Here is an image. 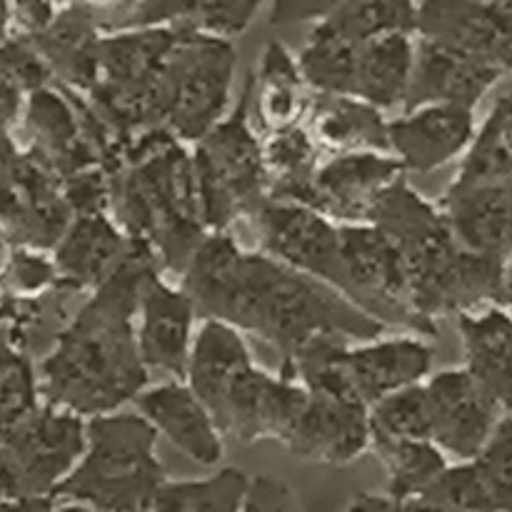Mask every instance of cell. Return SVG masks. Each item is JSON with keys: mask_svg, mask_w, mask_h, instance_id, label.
Returning a JSON list of instances; mask_svg holds the SVG:
<instances>
[{"mask_svg": "<svg viewBox=\"0 0 512 512\" xmlns=\"http://www.w3.org/2000/svg\"><path fill=\"white\" fill-rule=\"evenodd\" d=\"M183 288L200 318L223 320L263 340L283 363L323 335L363 343L388 330L333 285L265 250H243L225 230H213L195 245L183 268Z\"/></svg>", "mask_w": 512, "mask_h": 512, "instance_id": "1", "label": "cell"}, {"mask_svg": "<svg viewBox=\"0 0 512 512\" xmlns=\"http://www.w3.org/2000/svg\"><path fill=\"white\" fill-rule=\"evenodd\" d=\"M153 273H158L155 258L133 240L128 258L93 288L40 360L45 403L90 420L123 410L148 388L150 370L138 343V303Z\"/></svg>", "mask_w": 512, "mask_h": 512, "instance_id": "2", "label": "cell"}, {"mask_svg": "<svg viewBox=\"0 0 512 512\" xmlns=\"http://www.w3.org/2000/svg\"><path fill=\"white\" fill-rule=\"evenodd\" d=\"M370 223L385 230L403 253L415 310L428 325L503 303L510 263L465 248L440 203L423 198L405 178L380 198Z\"/></svg>", "mask_w": 512, "mask_h": 512, "instance_id": "3", "label": "cell"}, {"mask_svg": "<svg viewBox=\"0 0 512 512\" xmlns=\"http://www.w3.org/2000/svg\"><path fill=\"white\" fill-rule=\"evenodd\" d=\"M158 430L135 410L88 420V445L55 500H73L100 512H148L163 488Z\"/></svg>", "mask_w": 512, "mask_h": 512, "instance_id": "4", "label": "cell"}, {"mask_svg": "<svg viewBox=\"0 0 512 512\" xmlns=\"http://www.w3.org/2000/svg\"><path fill=\"white\" fill-rule=\"evenodd\" d=\"M250 103L253 78L233 113L198 140L193 158L195 200L200 220L210 230H225L235 218H253L270 198L265 140L258 138L250 123Z\"/></svg>", "mask_w": 512, "mask_h": 512, "instance_id": "5", "label": "cell"}, {"mask_svg": "<svg viewBox=\"0 0 512 512\" xmlns=\"http://www.w3.org/2000/svg\"><path fill=\"white\" fill-rule=\"evenodd\" d=\"M233 70V40L180 25L145 105L178 138L198 143L225 118Z\"/></svg>", "mask_w": 512, "mask_h": 512, "instance_id": "6", "label": "cell"}, {"mask_svg": "<svg viewBox=\"0 0 512 512\" xmlns=\"http://www.w3.org/2000/svg\"><path fill=\"white\" fill-rule=\"evenodd\" d=\"M88 445V418L43 403L28 418L3 428V498H55Z\"/></svg>", "mask_w": 512, "mask_h": 512, "instance_id": "7", "label": "cell"}, {"mask_svg": "<svg viewBox=\"0 0 512 512\" xmlns=\"http://www.w3.org/2000/svg\"><path fill=\"white\" fill-rule=\"evenodd\" d=\"M343 295L385 328L433 335L413 303L408 265L385 230L375 223H340Z\"/></svg>", "mask_w": 512, "mask_h": 512, "instance_id": "8", "label": "cell"}, {"mask_svg": "<svg viewBox=\"0 0 512 512\" xmlns=\"http://www.w3.org/2000/svg\"><path fill=\"white\" fill-rule=\"evenodd\" d=\"M260 250L343 293L340 223L298 200L268 198L255 210Z\"/></svg>", "mask_w": 512, "mask_h": 512, "instance_id": "9", "label": "cell"}, {"mask_svg": "<svg viewBox=\"0 0 512 512\" xmlns=\"http://www.w3.org/2000/svg\"><path fill=\"white\" fill-rule=\"evenodd\" d=\"M430 438L458 463L475 460L493 438L505 410L468 368H448L425 380Z\"/></svg>", "mask_w": 512, "mask_h": 512, "instance_id": "10", "label": "cell"}, {"mask_svg": "<svg viewBox=\"0 0 512 512\" xmlns=\"http://www.w3.org/2000/svg\"><path fill=\"white\" fill-rule=\"evenodd\" d=\"M405 175L403 163L383 150L335 153L318 165L303 203L335 223H370L380 198Z\"/></svg>", "mask_w": 512, "mask_h": 512, "instance_id": "11", "label": "cell"}, {"mask_svg": "<svg viewBox=\"0 0 512 512\" xmlns=\"http://www.w3.org/2000/svg\"><path fill=\"white\" fill-rule=\"evenodd\" d=\"M305 403H308V390L303 383L290 375H273L258 365H250L225 395L215 420L223 435H230L240 443L253 445L260 440L285 443Z\"/></svg>", "mask_w": 512, "mask_h": 512, "instance_id": "12", "label": "cell"}, {"mask_svg": "<svg viewBox=\"0 0 512 512\" xmlns=\"http://www.w3.org/2000/svg\"><path fill=\"white\" fill-rule=\"evenodd\" d=\"M370 443V405L365 400L353 393L308 390V403L283 445L305 463L343 468L370 450Z\"/></svg>", "mask_w": 512, "mask_h": 512, "instance_id": "13", "label": "cell"}, {"mask_svg": "<svg viewBox=\"0 0 512 512\" xmlns=\"http://www.w3.org/2000/svg\"><path fill=\"white\" fill-rule=\"evenodd\" d=\"M198 315L183 285L175 288L158 273L150 275L138 303V343L150 375L160 373L168 380H185L198 333Z\"/></svg>", "mask_w": 512, "mask_h": 512, "instance_id": "14", "label": "cell"}, {"mask_svg": "<svg viewBox=\"0 0 512 512\" xmlns=\"http://www.w3.org/2000/svg\"><path fill=\"white\" fill-rule=\"evenodd\" d=\"M475 133V108L450 103L420 105L390 120V153L403 163L405 173L428 175L463 158Z\"/></svg>", "mask_w": 512, "mask_h": 512, "instance_id": "15", "label": "cell"}, {"mask_svg": "<svg viewBox=\"0 0 512 512\" xmlns=\"http://www.w3.org/2000/svg\"><path fill=\"white\" fill-rule=\"evenodd\" d=\"M133 405L158 430L160 438L168 440L185 458L203 468L220 465L225 453L223 430L208 405L185 380L148 385Z\"/></svg>", "mask_w": 512, "mask_h": 512, "instance_id": "16", "label": "cell"}, {"mask_svg": "<svg viewBox=\"0 0 512 512\" xmlns=\"http://www.w3.org/2000/svg\"><path fill=\"white\" fill-rule=\"evenodd\" d=\"M503 75V70L475 55L418 35L413 80L403 110L430 103L478 108Z\"/></svg>", "mask_w": 512, "mask_h": 512, "instance_id": "17", "label": "cell"}, {"mask_svg": "<svg viewBox=\"0 0 512 512\" xmlns=\"http://www.w3.org/2000/svg\"><path fill=\"white\" fill-rule=\"evenodd\" d=\"M455 238L488 258L512 260V180H453L440 198Z\"/></svg>", "mask_w": 512, "mask_h": 512, "instance_id": "18", "label": "cell"}, {"mask_svg": "<svg viewBox=\"0 0 512 512\" xmlns=\"http://www.w3.org/2000/svg\"><path fill=\"white\" fill-rule=\"evenodd\" d=\"M435 348L425 340V335L403 333L393 338L363 340L360 345H350L348 378L358 398L373 405L385 395H393L410 385L425 383L433 370Z\"/></svg>", "mask_w": 512, "mask_h": 512, "instance_id": "19", "label": "cell"}, {"mask_svg": "<svg viewBox=\"0 0 512 512\" xmlns=\"http://www.w3.org/2000/svg\"><path fill=\"white\" fill-rule=\"evenodd\" d=\"M418 35L453 45L512 75V45L490 0H420Z\"/></svg>", "mask_w": 512, "mask_h": 512, "instance_id": "20", "label": "cell"}, {"mask_svg": "<svg viewBox=\"0 0 512 512\" xmlns=\"http://www.w3.org/2000/svg\"><path fill=\"white\" fill-rule=\"evenodd\" d=\"M465 368L512 413V313L508 305L495 303L460 313L455 318Z\"/></svg>", "mask_w": 512, "mask_h": 512, "instance_id": "21", "label": "cell"}, {"mask_svg": "<svg viewBox=\"0 0 512 512\" xmlns=\"http://www.w3.org/2000/svg\"><path fill=\"white\" fill-rule=\"evenodd\" d=\"M133 240H125L118 225L103 213H83L65 228L55 245L60 283L73 290L98 288L128 258Z\"/></svg>", "mask_w": 512, "mask_h": 512, "instance_id": "22", "label": "cell"}, {"mask_svg": "<svg viewBox=\"0 0 512 512\" xmlns=\"http://www.w3.org/2000/svg\"><path fill=\"white\" fill-rule=\"evenodd\" d=\"M250 365L255 363L243 330L223 323V320L203 318L198 333H195L185 383L198 393L210 413L218 415L225 395Z\"/></svg>", "mask_w": 512, "mask_h": 512, "instance_id": "23", "label": "cell"}, {"mask_svg": "<svg viewBox=\"0 0 512 512\" xmlns=\"http://www.w3.org/2000/svg\"><path fill=\"white\" fill-rule=\"evenodd\" d=\"M310 123L318 143L335 153L348 150H383L390 153V120L383 118L378 105L355 95L313 93Z\"/></svg>", "mask_w": 512, "mask_h": 512, "instance_id": "24", "label": "cell"}, {"mask_svg": "<svg viewBox=\"0 0 512 512\" xmlns=\"http://www.w3.org/2000/svg\"><path fill=\"white\" fill-rule=\"evenodd\" d=\"M415 68V35L395 33L360 43L353 95L380 110L405 108Z\"/></svg>", "mask_w": 512, "mask_h": 512, "instance_id": "25", "label": "cell"}, {"mask_svg": "<svg viewBox=\"0 0 512 512\" xmlns=\"http://www.w3.org/2000/svg\"><path fill=\"white\" fill-rule=\"evenodd\" d=\"M310 88L300 70L298 55L290 53L280 40H270L260 58V70L253 78L258 115L270 130L295 125L310 110Z\"/></svg>", "mask_w": 512, "mask_h": 512, "instance_id": "26", "label": "cell"}, {"mask_svg": "<svg viewBox=\"0 0 512 512\" xmlns=\"http://www.w3.org/2000/svg\"><path fill=\"white\" fill-rule=\"evenodd\" d=\"M420 0H345L313 28L348 43H370L395 33L418 35Z\"/></svg>", "mask_w": 512, "mask_h": 512, "instance_id": "27", "label": "cell"}, {"mask_svg": "<svg viewBox=\"0 0 512 512\" xmlns=\"http://www.w3.org/2000/svg\"><path fill=\"white\" fill-rule=\"evenodd\" d=\"M388 473V495L400 505L420 498L448 468V455L425 438L373 440L370 445Z\"/></svg>", "mask_w": 512, "mask_h": 512, "instance_id": "28", "label": "cell"}, {"mask_svg": "<svg viewBox=\"0 0 512 512\" xmlns=\"http://www.w3.org/2000/svg\"><path fill=\"white\" fill-rule=\"evenodd\" d=\"M265 165L270 175V198L303 203L318 170V138L303 125L270 130L265 140Z\"/></svg>", "mask_w": 512, "mask_h": 512, "instance_id": "29", "label": "cell"}, {"mask_svg": "<svg viewBox=\"0 0 512 512\" xmlns=\"http://www.w3.org/2000/svg\"><path fill=\"white\" fill-rule=\"evenodd\" d=\"M250 478L238 468H220L205 478L165 480L148 512H240Z\"/></svg>", "mask_w": 512, "mask_h": 512, "instance_id": "30", "label": "cell"}, {"mask_svg": "<svg viewBox=\"0 0 512 512\" xmlns=\"http://www.w3.org/2000/svg\"><path fill=\"white\" fill-rule=\"evenodd\" d=\"M455 180H512V93L500 95L478 125Z\"/></svg>", "mask_w": 512, "mask_h": 512, "instance_id": "31", "label": "cell"}, {"mask_svg": "<svg viewBox=\"0 0 512 512\" xmlns=\"http://www.w3.org/2000/svg\"><path fill=\"white\" fill-rule=\"evenodd\" d=\"M370 433L373 440H433L425 383L410 385L370 405Z\"/></svg>", "mask_w": 512, "mask_h": 512, "instance_id": "32", "label": "cell"}, {"mask_svg": "<svg viewBox=\"0 0 512 512\" xmlns=\"http://www.w3.org/2000/svg\"><path fill=\"white\" fill-rule=\"evenodd\" d=\"M38 365L23 348L5 343L3 358V428L28 418L43 405Z\"/></svg>", "mask_w": 512, "mask_h": 512, "instance_id": "33", "label": "cell"}, {"mask_svg": "<svg viewBox=\"0 0 512 512\" xmlns=\"http://www.w3.org/2000/svg\"><path fill=\"white\" fill-rule=\"evenodd\" d=\"M493 512H512V413H505L493 438L475 458Z\"/></svg>", "mask_w": 512, "mask_h": 512, "instance_id": "34", "label": "cell"}, {"mask_svg": "<svg viewBox=\"0 0 512 512\" xmlns=\"http://www.w3.org/2000/svg\"><path fill=\"white\" fill-rule=\"evenodd\" d=\"M420 498H428L433 503H440L445 508L460 512H493L488 490H485V483L480 478V470L475 465V460L448 465L445 473Z\"/></svg>", "mask_w": 512, "mask_h": 512, "instance_id": "35", "label": "cell"}, {"mask_svg": "<svg viewBox=\"0 0 512 512\" xmlns=\"http://www.w3.org/2000/svg\"><path fill=\"white\" fill-rule=\"evenodd\" d=\"M5 280L18 298H33L58 283L60 273L55 258L18 245L5 263Z\"/></svg>", "mask_w": 512, "mask_h": 512, "instance_id": "36", "label": "cell"}, {"mask_svg": "<svg viewBox=\"0 0 512 512\" xmlns=\"http://www.w3.org/2000/svg\"><path fill=\"white\" fill-rule=\"evenodd\" d=\"M205 0H135L118 28H178L195 25Z\"/></svg>", "mask_w": 512, "mask_h": 512, "instance_id": "37", "label": "cell"}, {"mask_svg": "<svg viewBox=\"0 0 512 512\" xmlns=\"http://www.w3.org/2000/svg\"><path fill=\"white\" fill-rule=\"evenodd\" d=\"M265 3L270 0H205L193 28L233 40L253 25Z\"/></svg>", "mask_w": 512, "mask_h": 512, "instance_id": "38", "label": "cell"}, {"mask_svg": "<svg viewBox=\"0 0 512 512\" xmlns=\"http://www.w3.org/2000/svg\"><path fill=\"white\" fill-rule=\"evenodd\" d=\"M240 512H303L295 490L273 475L250 478Z\"/></svg>", "mask_w": 512, "mask_h": 512, "instance_id": "39", "label": "cell"}, {"mask_svg": "<svg viewBox=\"0 0 512 512\" xmlns=\"http://www.w3.org/2000/svg\"><path fill=\"white\" fill-rule=\"evenodd\" d=\"M345 0H270L268 20L273 28H290L300 23H318L328 18Z\"/></svg>", "mask_w": 512, "mask_h": 512, "instance_id": "40", "label": "cell"}, {"mask_svg": "<svg viewBox=\"0 0 512 512\" xmlns=\"http://www.w3.org/2000/svg\"><path fill=\"white\" fill-rule=\"evenodd\" d=\"M10 23H18V30L38 35L55 20L53 0H10Z\"/></svg>", "mask_w": 512, "mask_h": 512, "instance_id": "41", "label": "cell"}, {"mask_svg": "<svg viewBox=\"0 0 512 512\" xmlns=\"http://www.w3.org/2000/svg\"><path fill=\"white\" fill-rule=\"evenodd\" d=\"M343 512H400V503L390 498L388 493H363L350 500V505Z\"/></svg>", "mask_w": 512, "mask_h": 512, "instance_id": "42", "label": "cell"}, {"mask_svg": "<svg viewBox=\"0 0 512 512\" xmlns=\"http://www.w3.org/2000/svg\"><path fill=\"white\" fill-rule=\"evenodd\" d=\"M55 505V498H38V495H25V498H3V512H48Z\"/></svg>", "mask_w": 512, "mask_h": 512, "instance_id": "43", "label": "cell"}, {"mask_svg": "<svg viewBox=\"0 0 512 512\" xmlns=\"http://www.w3.org/2000/svg\"><path fill=\"white\" fill-rule=\"evenodd\" d=\"M48 512H100V510L90 508V505H83V503H73V500H55V505Z\"/></svg>", "mask_w": 512, "mask_h": 512, "instance_id": "44", "label": "cell"}, {"mask_svg": "<svg viewBox=\"0 0 512 512\" xmlns=\"http://www.w3.org/2000/svg\"><path fill=\"white\" fill-rule=\"evenodd\" d=\"M88 3L100 5V8H120V5H123V8L128 10L135 0H88Z\"/></svg>", "mask_w": 512, "mask_h": 512, "instance_id": "45", "label": "cell"}, {"mask_svg": "<svg viewBox=\"0 0 512 512\" xmlns=\"http://www.w3.org/2000/svg\"><path fill=\"white\" fill-rule=\"evenodd\" d=\"M503 305H508L510 313H512V263L508 268V278H505V300H503Z\"/></svg>", "mask_w": 512, "mask_h": 512, "instance_id": "46", "label": "cell"}]
</instances>
